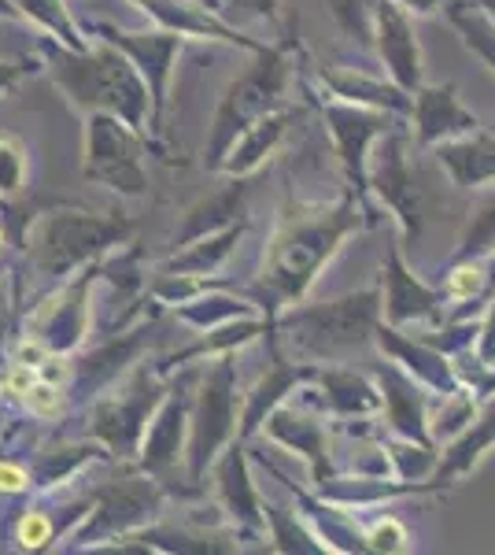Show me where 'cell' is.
<instances>
[{"instance_id":"obj_1","label":"cell","mask_w":495,"mask_h":555,"mask_svg":"<svg viewBox=\"0 0 495 555\" xmlns=\"http://www.w3.org/2000/svg\"><path fill=\"white\" fill-rule=\"evenodd\" d=\"M363 201L348 193L337 204H314V208H296L277 222L274 237L266 241L263 263H259L256 300L263 315L274 322V315L289 304H300L311 293L314 278L322 267L337 256L355 230H363Z\"/></svg>"},{"instance_id":"obj_2","label":"cell","mask_w":495,"mask_h":555,"mask_svg":"<svg viewBox=\"0 0 495 555\" xmlns=\"http://www.w3.org/2000/svg\"><path fill=\"white\" fill-rule=\"evenodd\" d=\"M44 70L52 82L63 89L70 104L82 115L112 112L130 122L133 130L145 133L152 122V93L141 70L122 49L112 41L96 38L89 49H67V44L52 41L44 49Z\"/></svg>"},{"instance_id":"obj_3","label":"cell","mask_w":495,"mask_h":555,"mask_svg":"<svg viewBox=\"0 0 495 555\" xmlns=\"http://www.w3.org/2000/svg\"><path fill=\"white\" fill-rule=\"evenodd\" d=\"M381 322V289L344 293L322 304H289L270 322V334H282L292 348V360L337 363L340 356L359 352L374 341Z\"/></svg>"},{"instance_id":"obj_4","label":"cell","mask_w":495,"mask_h":555,"mask_svg":"<svg viewBox=\"0 0 495 555\" xmlns=\"http://www.w3.org/2000/svg\"><path fill=\"white\" fill-rule=\"evenodd\" d=\"M130 237V222L119 215H96L78 208L41 211L26 227L23 253L41 278H67L78 267L107 256Z\"/></svg>"},{"instance_id":"obj_5","label":"cell","mask_w":495,"mask_h":555,"mask_svg":"<svg viewBox=\"0 0 495 555\" xmlns=\"http://www.w3.org/2000/svg\"><path fill=\"white\" fill-rule=\"evenodd\" d=\"M292 49H296L292 38L282 44H263L256 52V64L226 86L219 107H214L211 133H207V149H204L207 171H222V159L233 149V141L256 119H263L266 112L282 107L285 86H289L292 75Z\"/></svg>"},{"instance_id":"obj_6","label":"cell","mask_w":495,"mask_h":555,"mask_svg":"<svg viewBox=\"0 0 495 555\" xmlns=\"http://www.w3.org/2000/svg\"><path fill=\"white\" fill-rule=\"evenodd\" d=\"M237 363L233 352L211 356V363L196 374L193 408H188V444L185 463L188 478L200 481L240 426V397H237Z\"/></svg>"},{"instance_id":"obj_7","label":"cell","mask_w":495,"mask_h":555,"mask_svg":"<svg viewBox=\"0 0 495 555\" xmlns=\"http://www.w3.org/2000/svg\"><path fill=\"white\" fill-rule=\"evenodd\" d=\"M164 507V486L159 478H119L89 496V512L70 537V552H96L112 541H122L133 530L148 526Z\"/></svg>"},{"instance_id":"obj_8","label":"cell","mask_w":495,"mask_h":555,"mask_svg":"<svg viewBox=\"0 0 495 555\" xmlns=\"http://www.w3.org/2000/svg\"><path fill=\"white\" fill-rule=\"evenodd\" d=\"M148 133L133 130L130 122L112 112L86 115V164L82 175L89 182H101L119 196H145Z\"/></svg>"},{"instance_id":"obj_9","label":"cell","mask_w":495,"mask_h":555,"mask_svg":"<svg viewBox=\"0 0 495 555\" xmlns=\"http://www.w3.org/2000/svg\"><path fill=\"white\" fill-rule=\"evenodd\" d=\"M167 392V382L159 371H133L112 397H101L89 411V434L93 441H101L107 452L119 455V460H130L141 449V437L148 429L152 411L159 408Z\"/></svg>"},{"instance_id":"obj_10","label":"cell","mask_w":495,"mask_h":555,"mask_svg":"<svg viewBox=\"0 0 495 555\" xmlns=\"http://www.w3.org/2000/svg\"><path fill=\"white\" fill-rule=\"evenodd\" d=\"M407 133L392 127L385 138H377L370 149V167H366V190L377 193L395 222H400V245H414L421 237V222H426V204H421V185L411 171L407 159Z\"/></svg>"},{"instance_id":"obj_11","label":"cell","mask_w":495,"mask_h":555,"mask_svg":"<svg viewBox=\"0 0 495 555\" xmlns=\"http://www.w3.org/2000/svg\"><path fill=\"white\" fill-rule=\"evenodd\" d=\"M322 107V122H326L333 149H337L340 171H344L351 193L359 201H366V167H370V149L377 145V138H385L392 127H400V115L381 112V107H366V104H351L340 96H318Z\"/></svg>"},{"instance_id":"obj_12","label":"cell","mask_w":495,"mask_h":555,"mask_svg":"<svg viewBox=\"0 0 495 555\" xmlns=\"http://www.w3.org/2000/svg\"><path fill=\"white\" fill-rule=\"evenodd\" d=\"M93 34L104 41H112L115 49H122L133 60V67L141 70V78L148 82L152 93V122L148 130L164 127V112H167V93H170V78H174V60L182 52L185 38L167 26H152V30H119V26L93 23Z\"/></svg>"},{"instance_id":"obj_13","label":"cell","mask_w":495,"mask_h":555,"mask_svg":"<svg viewBox=\"0 0 495 555\" xmlns=\"http://www.w3.org/2000/svg\"><path fill=\"white\" fill-rule=\"evenodd\" d=\"M193 385H196V374H185L178 385H167L159 408L152 411L148 429H145V437H141V449H138L141 470L152 474V478H167V474L185 460Z\"/></svg>"},{"instance_id":"obj_14","label":"cell","mask_w":495,"mask_h":555,"mask_svg":"<svg viewBox=\"0 0 495 555\" xmlns=\"http://www.w3.org/2000/svg\"><path fill=\"white\" fill-rule=\"evenodd\" d=\"M370 44L377 60L389 70V78L403 93H414L426 82V64H421V41L414 30V15L395 0H374L370 4Z\"/></svg>"},{"instance_id":"obj_15","label":"cell","mask_w":495,"mask_h":555,"mask_svg":"<svg viewBox=\"0 0 495 555\" xmlns=\"http://www.w3.org/2000/svg\"><path fill=\"white\" fill-rule=\"evenodd\" d=\"M381 322L414 326V322H444V293L426 285L403 259L400 241H392L381 267Z\"/></svg>"},{"instance_id":"obj_16","label":"cell","mask_w":495,"mask_h":555,"mask_svg":"<svg viewBox=\"0 0 495 555\" xmlns=\"http://www.w3.org/2000/svg\"><path fill=\"white\" fill-rule=\"evenodd\" d=\"M214 489H219V504L226 518L233 522L237 537H263L266 541V515H263V496H259L256 481H251L248 452L245 441L233 437V441L214 455L211 463Z\"/></svg>"},{"instance_id":"obj_17","label":"cell","mask_w":495,"mask_h":555,"mask_svg":"<svg viewBox=\"0 0 495 555\" xmlns=\"http://www.w3.org/2000/svg\"><path fill=\"white\" fill-rule=\"evenodd\" d=\"M101 274V267H93L82 271L75 278V282L60 285L56 297L44 300V308L34 315V326H30V337L34 341H41L49 352L56 356H70L78 345L86 341V330H89V285H93V278Z\"/></svg>"},{"instance_id":"obj_18","label":"cell","mask_w":495,"mask_h":555,"mask_svg":"<svg viewBox=\"0 0 495 555\" xmlns=\"http://www.w3.org/2000/svg\"><path fill=\"white\" fill-rule=\"evenodd\" d=\"M374 382L381 389V411L389 418L395 437H407L418 444H433L429 437V389L418 378H411L403 366L381 360L374 366ZM437 449V444H433Z\"/></svg>"},{"instance_id":"obj_19","label":"cell","mask_w":495,"mask_h":555,"mask_svg":"<svg viewBox=\"0 0 495 555\" xmlns=\"http://www.w3.org/2000/svg\"><path fill=\"white\" fill-rule=\"evenodd\" d=\"M374 345L381 348L385 360H392L395 366L418 378L429 392H452L458 389V374H455V356L440 352L437 345H429L426 337L403 334L400 326H389V322H377L374 330Z\"/></svg>"},{"instance_id":"obj_20","label":"cell","mask_w":495,"mask_h":555,"mask_svg":"<svg viewBox=\"0 0 495 555\" xmlns=\"http://www.w3.org/2000/svg\"><path fill=\"white\" fill-rule=\"evenodd\" d=\"M407 119L414 122V141L426 145V149H437L440 141H452V138H463V133L481 130L477 115L466 112L463 101H458L455 82H444V86L421 82L411 93Z\"/></svg>"},{"instance_id":"obj_21","label":"cell","mask_w":495,"mask_h":555,"mask_svg":"<svg viewBox=\"0 0 495 555\" xmlns=\"http://www.w3.org/2000/svg\"><path fill=\"white\" fill-rule=\"evenodd\" d=\"M303 392V389H300ZM300 392H292L289 400H282L274 411L266 415V437L277 444H285V449L300 452L303 460H308L311 467V481L318 486V481L329 478V444H326V426H322V418L314 415L300 404Z\"/></svg>"},{"instance_id":"obj_22","label":"cell","mask_w":495,"mask_h":555,"mask_svg":"<svg viewBox=\"0 0 495 555\" xmlns=\"http://www.w3.org/2000/svg\"><path fill=\"white\" fill-rule=\"evenodd\" d=\"M141 8L156 20V26H167V30L182 34V38H196V41H226L237 44V49L259 52L263 44L245 38L233 23H226V15L214 12V8L200 4V0H138Z\"/></svg>"},{"instance_id":"obj_23","label":"cell","mask_w":495,"mask_h":555,"mask_svg":"<svg viewBox=\"0 0 495 555\" xmlns=\"http://www.w3.org/2000/svg\"><path fill=\"white\" fill-rule=\"evenodd\" d=\"M318 378V363H303V360H282L274 356V366L251 385V392H245V404H240V426H237V437L248 441L256 429H263L266 415L274 411L282 400H289L292 392L308 389Z\"/></svg>"},{"instance_id":"obj_24","label":"cell","mask_w":495,"mask_h":555,"mask_svg":"<svg viewBox=\"0 0 495 555\" xmlns=\"http://www.w3.org/2000/svg\"><path fill=\"white\" fill-rule=\"evenodd\" d=\"M492 452H495V392H492L489 404L473 415V423L466 426L455 441H447L444 455H440L437 467H433V481L440 489L458 486V481L481 467Z\"/></svg>"},{"instance_id":"obj_25","label":"cell","mask_w":495,"mask_h":555,"mask_svg":"<svg viewBox=\"0 0 495 555\" xmlns=\"http://www.w3.org/2000/svg\"><path fill=\"white\" fill-rule=\"evenodd\" d=\"M437 159L447 171V178L466 193H477L495 182V138L489 130H473L463 138L440 141Z\"/></svg>"},{"instance_id":"obj_26","label":"cell","mask_w":495,"mask_h":555,"mask_svg":"<svg viewBox=\"0 0 495 555\" xmlns=\"http://www.w3.org/2000/svg\"><path fill=\"white\" fill-rule=\"evenodd\" d=\"M318 82L329 96H340V101L381 107V112H392V115H400V119L411 115V93H403L392 78L385 82L381 75H366V70H359V67H322Z\"/></svg>"},{"instance_id":"obj_27","label":"cell","mask_w":495,"mask_h":555,"mask_svg":"<svg viewBox=\"0 0 495 555\" xmlns=\"http://www.w3.org/2000/svg\"><path fill=\"white\" fill-rule=\"evenodd\" d=\"M296 119H300V112H296V107H285V104L274 107V112H266L263 119H256L237 141H233V149L226 152V159H222V175L248 178L270 152L277 149V141L285 138V130H289Z\"/></svg>"},{"instance_id":"obj_28","label":"cell","mask_w":495,"mask_h":555,"mask_svg":"<svg viewBox=\"0 0 495 555\" xmlns=\"http://www.w3.org/2000/svg\"><path fill=\"white\" fill-rule=\"evenodd\" d=\"M245 201H248V178H230L222 190H214L211 196L196 201L193 208L185 211L182 230H174V248L188 245V241L214 234V230L230 227L245 215Z\"/></svg>"},{"instance_id":"obj_29","label":"cell","mask_w":495,"mask_h":555,"mask_svg":"<svg viewBox=\"0 0 495 555\" xmlns=\"http://www.w3.org/2000/svg\"><path fill=\"white\" fill-rule=\"evenodd\" d=\"M314 385L322 389L333 415L340 418H366L381 411V389H377V382L351 371V366H318Z\"/></svg>"},{"instance_id":"obj_30","label":"cell","mask_w":495,"mask_h":555,"mask_svg":"<svg viewBox=\"0 0 495 555\" xmlns=\"http://www.w3.org/2000/svg\"><path fill=\"white\" fill-rule=\"evenodd\" d=\"M245 230H248V222H245V219H237V222H230V227L214 230V234H204V237L188 241V245L174 248V256H170L167 263H164V271L211 278V274L219 271V267L233 256V248L240 245Z\"/></svg>"},{"instance_id":"obj_31","label":"cell","mask_w":495,"mask_h":555,"mask_svg":"<svg viewBox=\"0 0 495 555\" xmlns=\"http://www.w3.org/2000/svg\"><path fill=\"white\" fill-rule=\"evenodd\" d=\"M178 319L188 322V326L196 330H214V326H226L233 319H251V315H263V308H259L256 300H245V297H230V293H200V297H193L188 304H178Z\"/></svg>"},{"instance_id":"obj_32","label":"cell","mask_w":495,"mask_h":555,"mask_svg":"<svg viewBox=\"0 0 495 555\" xmlns=\"http://www.w3.org/2000/svg\"><path fill=\"white\" fill-rule=\"evenodd\" d=\"M263 515H266V537L274 541L270 548L274 552H300V555L326 552L318 537H314V530L308 526V518L303 515L296 518L292 507H282V504H274V500L263 496Z\"/></svg>"},{"instance_id":"obj_33","label":"cell","mask_w":495,"mask_h":555,"mask_svg":"<svg viewBox=\"0 0 495 555\" xmlns=\"http://www.w3.org/2000/svg\"><path fill=\"white\" fill-rule=\"evenodd\" d=\"M8 4L15 8V15H23L38 30L49 34L52 41L67 44V49H89V41L82 38V26L70 20L63 0H8Z\"/></svg>"},{"instance_id":"obj_34","label":"cell","mask_w":495,"mask_h":555,"mask_svg":"<svg viewBox=\"0 0 495 555\" xmlns=\"http://www.w3.org/2000/svg\"><path fill=\"white\" fill-rule=\"evenodd\" d=\"M477 208H470L463 234H458L452 259H492L495 256V182L484 185Z\"/></svg>"},{"instance_id":"obj_35","label":"cell","mask_w":495,"mask_h":555,"mask_svg":"<svg viewBox=\"0 0 495 555\" xmlns=\"http://www.w3.org/2000/svg\"><path fill=\"white\" fill-rule=\"evenodd\" d=\"M447 20L458 34H463L466 49H473L495 70V20L481 12V4L473 0H447Z\"/></svg>"},{"instance_id":"obj_36","label":"cell","mask_w":495,"mask_h":555,"mask_svg":"<svg viewBox=\"0 0 495 555\" xmlns=\"http://www.w3.org/2000/svg\"><path fill=\"white\" fill-rule=\"evenodd\" d=\"M104 444H75V449H52V452H41L38 460L30 463V478L38 489H49L56 481H67L75 470H82L86 463L93 460H104Z\"/></svg>"},{"instance_id":"obj_37","label":"cell","mask_w":495,"mask_h":555,"mask_svg":"<svg viewBox=\"0 0 495 555\" xmlns=\"http://www.w3.org/2000/svg\"><path fill=\"white\" fill-rule=\"evenodd\" d=\"M141 334H145V330H133V334H122V337H115V341H107L104 348H96V352L82 363V382L101 385L107 378H115V374L141 352V341H145Z\"/></svg>"},{"instance_id":"obj_38","label":"cell","mask_w":495,"mask_h":555,"mask_svg":"<svg viewBox=\"0 0 495 555\" xmlns=\"http://www.w3.org/2000/svg\"><path fill=\"white\" fill-rule=\"evenodd\" d=\"M12 533L23 552H44V548H52V541L60 537V522L49 512H41V507H26Z\"/></svg>"},{"instance_id":"obj_39","label":"cell","mask_w":495,"mask_h":555,"mask_svg":"<svg viewBox=\"0 0 495 555\" xmlns=\"http://www.w3.org/2000/svg\"><path fill=\"white\" fill-rule=\"evenodd\" d=\"M329 8L333 23L348 34L351 41L370 44L374 30H370V0H322Z\"/></svg>"},{"instance_id":"obj_40","label":"cell","mask_w":495,"mask_h":555,"mask_svg":"<svg viewBox=\"0 0 495 555\" xmlns=\"http://www.w3.org/2000/svg\"><path fill=\"white\" fill-rule=\"evenodd\" d=\"M26 185V149L23 141L0 133V201L19 196Z\"/></svg>"},{"instance_id":"obj_41","label":"cell","mask_w":495,"mask_h":555,"mask_svg":"<svg viewBox=\"0 0 495 555\" xmlns=\"http://www.w3.org/2000/svg\"><path fill=\"white\" fill-rule=\"evenodd\" d=\"M23 404H26V411H30L34 418H56L60 411H63V392H60V385L52 382V378H34L30 382V389L23 392Z\"/></svg>"},{"instance_id":"obj_42","label":"cell","mask_w":495,"mask_h":555,"mask_svg":"<svg viewBox=\"0 0 495 555\" xmlns=\"http://www.w3.org/2000/svg\"><path fill=\"white\" fill-rule=\"evenodd\" d=\"M363 541H366V552H403L411 541V533L395 515H385L363 533Z\"/></svg>"},{"instance_id":"obj_43","label":"cell","mask_w":495,"mask_h":555,"mask_svg":"<svg viewBox=\"0 0 495 555\" xmlns=\"http://www.w3.org/2000/svg\"><path fill=\"white\" fill-rule=\"evenodd\" d=\"M277 8H282V0H226L222 15H226V23L233 26H245L256 20L277 23Z\"/></svg>"},{"instance_id":"obj_44","label":"cell","mask_w":495,"mask_h":555,"mask_svg":"<svg viewBox=\"0 0 495 555\" xmlns=\"http://www.w3.org/2000/svg\"><path fill=\"white\" fill-rule=\"evenodd\" d=\"M34 486L30 463L12 460V455H0V496H19Z\"/></svg>"},{"instance_id":"obj_45","label":"cell","mask_w":495,"mask_h":555,"mask_svg":"<svg viewBox=\"0 0 495 555\" xmlns=\"http://www.w3.org/2000/svg\"><path fill=\"white\" fill-rule=\"evenodd\" d=\"M473 352L481 356L484 363L495 366V293L489 297V308H484V319L481 326H477V337H473Z\"/></svg>"},{"instance_id":"obj_46","label":"cell","mask_w":495,"mask_h":555,"mask_svg":"<svg viewBox=\"0 0 495 555\" xmlns=\"http://www.w3.org/2000/svg\"><path fill=\"white\" fill-rule=\"evenodd\" d=\"M26 64H12V60H0V93H12L15 86L26 78Z\"/></svg>"},{"instance_id":"obj_47","label":"cell","mask_w":495,"mask_h":555,"mask_svg":"<svg viewBox=\"0 0 495 555\" xmlns=\"http://www.w3.org/2000/svg\"><path fill=\"white\" fill-rule=\"evenodd\" d=\"M395 4H403L411 15H433L447 4V0H395Z\"/></svg>"},{"instance_id":"obj_48","label":"cell","mask_w":495,"mask_h":555,"mask_svg":"<svg viewBox=\"0 0 495 555\" xmlns=\"http://www.w3.org/2000/svg\"><path fill=\"white\" fill-rule=\"evenodd\" d=\"M4 330H8V311H0V345H4ZM0 378H4V366H0Z\"/></svg>"},{"instance_id":"obj_49","label":"cell","mask_w":495,"mask_h":555,"mask_svg":"<svg viewBox=\"0 0 495 555\" xmlns=\"http://www.w3.org/2000/svg\"><path fill=\"white\" fill-rule=\"evenodd\" d=\"M4 245H8V241H4V230H0V256H4Z\"/></svg>"}]
</instances>
